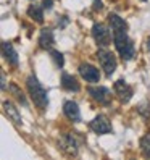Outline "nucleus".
<instances>
[{"mask_svg":"<svg viewBox=\"0 0 150 160\" xmlns=\"http://www.w3.org/2000/svg\"><path fill=\"white\" fill-rule=\"evenodd\" d=\"M26 84H27V91H29V96H31L32 102L36 103V107L39 110H45L47 105H49V97H47V91L44 89V86L32 74L27 78Z\"/></svg>","mask_w":150,"mask_h":160,"instance_id":"1","label":"nucleus"},{"mask_svg":"<svg viewBox=\"0 0 150 160\" xmlns=\"http://www.w3.org/2000/svg\"><path fill=\"white\" fill-rule=\"evenodd\" d=\"M113 42H115V47L116 50L119 52L121 58L123 60H131L134 57V44L133 41L128 37L126 31H118V32H113Z\"/></svg>","mask_w":150,"mask_h":160,"instance_id":"2","label":"nucleus"},{"mask_svg":"<svg viewBox=\"0 0 150 160\" xmlns=\"http://www.w3.org/2000/svg\"><path fill=\"white\" fill-rule=\"evenodd\" d=\"M97 58L102 65V70H105V74L107 76H111V74L115 73L116 70V58H115V55L111 53L110 50L107 49H100L97 50Z\"/></svg>","mask_w":150,"mask_h":160,"instance_id":"3","label":"nucleus"},{"mask_svg":"<svg viewBox=\"0 0 150 160\" xmlns=\"http://www.w3.org/2000/svg\"><path fill=\"white\" fill-rule=\"evenodd\" d=\"M92 36L95 39V42L102 47H107L111 42V32L108 31L107 26L100 24V23H95L92 26Z\"/></svg>","mask_w":150,"mask_h":160,"instance_id":"4","label":"nucleus"},{"mask_svg":"<svg viewBox=\"0 0 150 160\" xmlns=\"http://www.w3.org/2000/svg\"><path fill=\"white\" fill-rule=\"evenodd\" d=\"M87 92L90 94V97L99 102L100 105H110V102H111V92L110 89L104 88V86H92L87 89Z\"/></svg>","mask_w":150,"mask_h":160,"instance_id":"5","label":"nucleus"},{"mask_svg":"<svg viewBox=\"0 0 150 160\" xmlns=\"http://www.w3.org/2000/svg\"><path fill=\"white\" fill-rule=\"evenodd\" d=\"M90 129L94 131V133H97V134H107L111 131V123L108 121V118L105 115H99L95 117L92 121H90Z\"/></svg>","mask_w":150,"mask_h":160,"instance_id":"6","label":"nucleus"},{"mask_svg":"<svg viewBox=\"0 0 150 160\" xmlns=\"http://www.w3.org/2000/svg\"><path fill=\"white\" fill-rule=\"evenodd\" d=\"M79 74L86 79L87 82H99L100 79V71L90 63H82L79 67Z\"/></svg>","mask_w":150,"mask_h":160,"instance_id":"7","label":"nucleus"},{"mask_svg":"<svg viewBox=\"0 0 150 160\" xmlns=\"http://www.w3.org/2000/svg\"><path fill=\"white\" fill-rule=\"evenodd\" d=\"M113 88H115V92H116L118 99L123 102V103H126V102L131 100V97H133V88H131L126 81L118 79V81L115 82Z\"/></svg>","mask_w":150,"mask_h":160,"instance_id":"8","label":"nucleus"},{"mask_svg":"<svg viewBox=\"0 0 150 160\" xmlns=\"http://www.w3.org/2000/svg\"><path fill=\"white\" fill-rule=\"evenodd\" d=\"M63 112H65V115L68 117V120H71L73 123H78V121H81V112H79V107H78L76 102H73V100L65 102Z\"/></svg>","mask_w":150,"mask_h":160,"instance_id":"9","label":"nucleus"},{"mask_svg":"<svg viewBox=\"0 0 150 160\" xmlns=\"http://www.w3.org/2000/svg\"><path fill=\"white\" fill-rule=\"evenodd\" d=\"M2 53H3L5 60L8 62V65L18 67V63H20V60H18V53H16V50L13 49V45L10 42H3L2 44Z\"/></svg>","mask_w":150,"mask_h":160,"instance_id":"10","label":"nucleus"},{"mask_svg":"<svg viewBox=\"0 0 150 160\" xmlns=\"http://www.w3.org/2000/svg\"><path fill=\"white\" fill-rule=\"evenodd\" d=\"M60 149L65 150V152H68V154H71V155H76L78 154V142L74 141L73 134H66V136L61 138Z\"/></svg>","mask_w":150,"mask_h":160,"instance_id":"11","label":"nucleus"},{"mask_svg":"<svg viewBox=\"0 0 150 160\" xmlns=\"http://www.w3.org/2000/svg\"><path fill=\"white\" fill-rule=\"evenodd\" d=\"M55 39H53V31L50 29V28H44V29L41 31V36H39V45L41 49L47 50V49H52Z\"/></svg>","mask_w":150,"mask_h":160,"instance_id":"12","label":"nucleus"},{"mask_svg":"<svg viewBox=\"0 0 150 160\" xmlns=\"http://www.w3.org/2000/svg\"><path fill=\"white\" fill-rule=\"evenodd\" d=\"M61 86H63V89H66L70 92H78L81 89L78 79L74 78L73 74H68V73H63L61 74Z\"/></svg>","mask_w":150,"mask_h":160,"instance_id":"13","label":"nucleus"},{"mask_svg":"<svg viewBox=\"0 0 150 160\" xmlns=\"http://www.w3.org/2000/svg\"><path fill=\"white\" fill-rule=\"evenodd\" d=\"M3 110H5L7 117L10 118L13 123H16V125H20V123H21V115H20V112H18V108L13 105L12 102L5 100V102H3Z\"/></svg>","mask_w":150,"mask_h":160,"instance_id":"14","label":"nucleus"},{"mask_svg":"<svg viewBox=\"0 0 150 160\" xmlns=\"http://www.w3.org/2000/svg\"><path fill=\"white\" fill-rule=\"evenodd\" d=\"M108 21H110V26L113 32H118V31H126L128 29V23L123 20L121 16L115 15V13H110L108 15Z\"/></svg>","mask_w":150,"mask_h":160,"instance_id":"15","label":"nucleus"},{"mask_svg":"<svg viewBox=\"0 0 150 160\" xmlns=\"http://www.w3.org/2000/svg\"><path fill=\"white\" fill-rule=\"evenodd\" d=\"M27 15H29L32 20H36L37 23L44 21V12H42V7H39V5H31L27 8Z\"/></svg>","mask_w":150,"mask_h":160,"instance_id":"16","label":"nucleus"},{"mask_svg":"<svg viewBox=\"0 0 150 160\" xmlns=\"http://www.w3.org/2000/svg\"><path fill=\"white\" fill-rule=\"evenodd\" d=\"M10 92L15 96V99H16L18 102H21L23 105H26V97H24V94H23L20 89H18V86H16L15 82H12V84H10Z\"/></svg>","mask_w":150,"mask_h":160,"instance_id":"17","label":"nucleus"},{"mask_svg":"<svg viewBox=\"0 0 150 160\" xmlns=\"http://www.w3.org/2000/svg\"><path fill=\"white\" fill-rule=\"evenodd\" d=\"M140 149H142V154L147 158H150V134H145L140 139Z\"/></svg>","mask_w":150,"mask_h":160,"instance_id":"18","label":"nucleus"},{"mask_svg":"<svg viewBox=\"0 0 150 160\" xmlns=\"http://www.w3.org/2000/svg\"><path fill=\"white\" fill-rule=\"evenodd\" d=\"M50 55H52V58L55 60V63H57V67H58V68H61V67H63V63H65L63 55H61L58 50H52V52H50Z\"/></svg>","mask_w":150,"mask_h":160,"instance_id":"19","label":"nucleus"},{"mask_svg":"<svg viewBox=\"0 0 150 160\" xmlns=\"http://www.w3.org/2000/svg\"><path fill=\"white\" fill-rule=\"evenodd\" d=\"M42 5H44V8H47V10H52L53 0H42Z\"/></svg>","mask_w":150,"mask_h":160,"instance_id":"20","label":"nucleus"},{"mask_svg":"<svg viewBox=\"0 0 150 160\" xmlns=\"http://www.w3.org/2000/svg\"><path fill=\"white\" fill-rule=\"evenodd\" d=\"M104 5H102V0H94V10H102Z\"/></svg>","mask_w":150,"mask_h":160,"instance_id":"21","label":"nucleus"},{"mask_svg":"<svg viewBox=\"0 0 150 160\" xmlns=\"http://www.w3.org/2000/svg\"><path fill=\"white\" fill-rule=\"evenodd\" d=\"M2 89H5V76L2 74Z\"/></svg>","mask_w":150,"mask_h":160,"instance_id":"22","label":"nucleus"},{"mask_svg":"<svg viewBox=\"0 0 150 160\" xmlns=\"http://www.w3.org/2000/svg\"><path fill=\"white\" fill-rule=\"evenodd\" d=\"M147 49H148V50H150V39H148V41H147Z\"/></svg>","mask_w":150,"mask_h":160,"instance_id":"23","label":"nucleus"},{"mask_svg":"<svg viewBox=\"0 0 150 160\" xmlns=\"http://www.w3.org/2000/svg\"><path fill=\"white\" fill-rule=\"evenodd\" d=\"M144 2H145V0H144Z\"/></svg>","mask_w":150,"mask_h":160,"instance_id":"24","label":"nucleus"}]
</instances>
